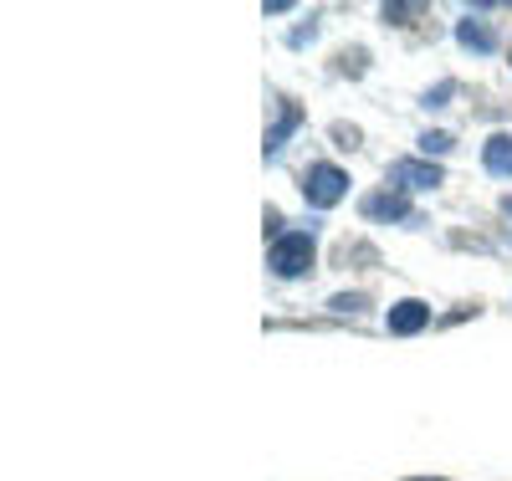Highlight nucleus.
<instances>
[{
    "label": "nucleus",
    "instance_id": "obj_1",
    "mask_svg": "<svg viewBox=\"0 0 512 481\" xmlns=\"http://www.w3.org/2000/svg\"><path fill=\"white\" fill-rule=\"evenodd\" d=\"M267 267H272L277 277H303V272L313 267V236H303V231L277 236V241H272V256H267Z\"/></svg>",
    "mask_w": 512,
    "mask_h": 481
},
{
    "label": "nucleus",
    "instance_id": "obj_2",
    "mask_svg": "<svg viewBox=\"0 0 512 481\" xmlns=\"http://www.w3.org/2000/svg\"><path fill=\"white\" fill-rule=\"evenodd\" d=\"M344 190H349V174L338 169V164H313V169L303 174V195H308V205H318V210L338 205V200H344Z\"/></svg>",
    "mask_w": 512,
    "mask_h": 481
},
{
    "label": "nucleus",
    "instance_id": "obj_3",
    "mask_svg": "<svg viewBox=\"0 0 512 481\" xmlns=\"http://www.w3.org/2000/svg\"><path fill=\"white\" fill-rule=\"evenodd\" d=\"M390 180L400 190H436L441 185V164H431V159H400L390 169Z\"/></svg>",
    "mask_w": 512,
    "mask_h": 481
},
{
    "label": "nucleus",
    "instance_id": "obj_4",
    "mask_svg": "<svg viewBox=\"0 0 512 481\" xmlns=\"http://www.w3.org/2000/svg\"><path fill=\"white\" fill-rule=\"evenodd\" d=\"M364 215H369V221H410V226H415V210H410V200H405V195H395V190H379V195H369V200H364Z\"/></svg>",
    "mask_w": 512,
    "mask_h": 481
},
{
    "label": "nucleus",
    "instance_id": "obj_5",
    "mask_svg": "<svg viewBox=\"0 0 512 481\" xmlns=\"http://www.w3.org/2000/svg\"><path fill=\"white\" fill-rule=\"evenodd\" d=\"M425 323H431V308H425V302H395L390 308V333H420Z\"/></svg>",
    "mask_w": 512,
    "mask_h": 481
},
{
    "label": "nucleus",
    "instance_id": "obj_6",
    "mask_svg": "<svg viewBox=\"0 0 512 481\" xmlns=\"http://www.w3.org/2000/svg\"><path fill=\"white\" fill-rule=\"evenodd\" d=\"M456 41H461V47H472V52H492V47H497V31H492L482 16H466V21L456 26Z\"/></svg>",
    "mask_w": 512,
    "mask_h": 481
},
{
    "label": "nucleus",
    "instance_id": "obj_7",
    "mask_svg": "<svg viewBox=\"0 0 512 481\" xmlns=\"http://www.w3.org/2000/svg\"><path fill=\"white\" fill-rule=\"evenodd\" d=\"M482 164L507 180V174H512V134H492V139L482 144Z\"/></svg>",
    "mask_w": 512,
    "mask_h": 481
},
{
    "label": "nucleus",
    "instance_id": "obj_8",
    "mask_svg": "<svg viewBox=\"0 0 512 481\" xmlns=\"http://www.w3.org/2000/svg\"><path fill=\"white\" fill-rule=\"evenodd\" d=\"M297 123H303V113H297L292 103H282V118H277V128H272V134H267V159H277V149H282V139L292 134V128Z\"/></svg>",
    "mask_w": 512,
    "mask_h": 481
},
{
    "label": "nucleus",
    "instance_id": "obj_9",
    "mask_svg": "<svg viewBox=\"0 0 512 481\" xmlns=\"http://www.w3.org/2000/svg\"><path fill=\"white\" fill-rule=\"evenodd\" d=\"M446 149H451V134H425V139H420V154H425V159L446 154Z\"/></svg>",
    "mask_w": 512,
    "mask_h": 481
},
{
    "label": "nucleus",
    "instance_id": "obj_10",
    "mask_svg": "<svg viewBox=\"0 0 512 481\" xmlns=\"http://www.w3.org/2000/svg\"><path fill=\"white\" fill-rule=\"evenodd\" d=\"M456 93V82H441L436 93H425V108H446V98Z\"/></svg>",
    "mask_w": 512,
    "mask_h": 481
},
{
    "label": "nucleus",
    "instance_id": "obj_11",
    "mask_svg": "<svg viewBox=\"0 0 512 481\" xmlns=\"http://www.w3.org/2000/svg\"><path fill=\"white\" fill-rule=\"evenodd\" d=\"M364 297H333V313H359Z\"/></svg>",
    "mask_w": 512,
    "mask_h": 481
},
{
    "label": "nucleus",
    "instance_id": "obj_12",
    "mask_svg": "<svg viewBox=\"0 0 512 481\" xmlns=\"http://www.w3.org/2000/svg\"><path fill=\"white\" fill-rule=\"evenodd\" d=\"M507 215H512V200H507Z\"/></svg>",
    "mask_w": 512,
    "mask_h": 481
}]
</instances>
